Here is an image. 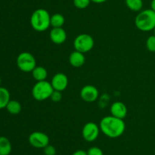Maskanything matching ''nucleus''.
<instances>
[{
	"label": "nucleus",
	"instance_id": "nucleus-5",
	"mask_svg": "<svg viewBox=\"0 0 155 155\" xmlns=\"http://www.w3.org/2000/svg\"><path fill=\"white\" fill-rule=\"evenodd\" d=\"M17 65L24 72H32L36 66V61L32 53L29 52L21 53L17 57Z\"/></svg>",
	"mask_w": 155,
	"mask_h": 155
},
{
	"label": "nucleus",
	"instance_id": "nucleus-28",
	"mask_svg": "<svg viewBox=\"0 0 155 155\" xmlns=\"http://www.w3.org/2000/svg\"><path fill=\"white\" fill-rule=\"evenodd\" d=\"M1 82H2V80H1V77H0V84H1Z\"/></svg>",
	"mask_w": 155,
	"mask_h": 155
},
{
	"label": "nucleus",
	"instance_id": "nucleus-20",
	"mask_svg": "<svg viewBox=\"0 0 155 155\" xmlns=\"http://www.w3.org/2000/svg\"><path fill=\"white\" fill-rule=\"evenodd\" d=\"M146 47L148 51L154 53L155 52V35L148 36L146 40Z\"/></svg>",
	"mask_w": 155,
	"mask_h": 155
},
{
	"label": "nucleus",
	"instance_id": "nucleus-26",
	"mask_svg": "<svg viewBox=\"0 0 155 155\" xmlns=\"http://www.w3.org/2000/svg\"><path fill=\"white\" fill-rule=\"evenodd\" d=\"M107 0H91V2H92L94 3H96V4H101V3L105 2Z\"/></svg>",
	"mask_w": 155,
	"mask_h": 155
},
{
	"label": "nucleus",
	"instance_id": "nucleus-17",
	"mask_svg": "<svg viewBox=\"0 0 155 155\" xmlns=\"http://www.w3.org/2000/svg\"><path fill=\"white\" fill-rule=\"evenodd\" d=\"M5 108L8 112L12 115H17V114L20 113V112L21 111V103L18 100H11Z\"/></svg>",
	"mask_w": 155,
	"mask_h": 155
},
{
	"label": "nucleus",
	"instance_id": "nucleus-15",
	"mask_svg": "<svg viewBox=\"0 0 155 155\" xmlns=\"http://www.w3.org/2000/svg\"><path fill=\"white\" fill-rule=\"evenodd\" d=\"M12 152V144L8 138L0 136V155H9Z\"/></svg>",
	"mask_w": 155,
	"mask_h": 155
},
{
	"label": "nucleus",
	"instance_id": "nucleus-7",
	"mask_svg": "<svg viewBox=\"0 0 155 155\" xmlns=\"http://www.w3.org/2000/svg\"><path fill=\"white\" fill-rule=\"evenodd\" d=\"M29 143L36 148H44L49 144V138L45 133L42 132H33L29 135Z\"/></svg>",
	"mask_w": 155,
	"mask_h": 155
},
{
	"label": "nucleus",
	"instance_id": "nucleus-25",
	"mask_svg": "<svg viewBox=\"0 0 155 155\" xmlns=\"http://www.w3.org/2000/svg\"><path fill=\"white\" fill-rule=\"evenodd\" d=\"M72 155H87V152L83 150H77L74 152Z\"/></svg>",
	"mask_w": 155,
	"mask_h": 155
},
{
	"label": "nucleus",
	"instance_id": "nucleus-4",
	"mask_svg": "<svg viewBox=\"0 0 155 155\" xmlns=\"http://www.w3.org/2000/svg\"><path fill=\"white\" fill-rule=\"evenodd\" d=\"M53 89L51 82L45 81H37L32 88V96L35 100L42 101L50 98L52 94Z\"/></svg>",
	"mask_w": 155,
	"mask_h": 155
},
{
	"label": "nucleus",
	"instance_id": "nucleus-24",
	"mask_svg": "<svg viewBox=\"0 0 155 155\" xmlns=\"http://www.w3.org/2000/svg\"><path fill=\"white\" fill-rule=\"evenodd\" d=\"M44 153L45 155H55L56 154V149L54 146L52 145H47L46 147H44Z\"/></svg>",
	"mask_w": 155,
	"mask_h": 155
},
{
	"label": "nucleus",
	"instance_id": "nucleus-21",
	"mask_svg": "<svg viewBox=\"0 0 155 155\" xmlns=\"http://www.w3.org/2000/svg\"><path fill=\"white\" fill-rule=\"evenodd\" d=\"M91 0H74V5L79 9H86L89 5Z\"/></svg>",
	"mask_w": 155,
	"mask_h": 155
},
{
	"label": "nucleus",
	"instance_id": "nucleus-8",
	"mask_svg": "<svg viewBox=\"0 0 155 155\" xmlns=\"http://www.w3.org/2000/svg\"><path fill=\"white\" fill-rule=\"evenodd\" d=\"M99 126L93 122H89L84 125L82 130V135L85 141L92 142L98 138L100 132Z\"/></svg>",
	"mask_w": 155,
	"mask_h": 155
},
{
	"label": "nucleus",
	"instance_id": "nucleus-1",
	"mask_svg": "<svg viewBox=\"0 0 155 155\" xmlns=\"http://www.w3.org/2000/svg\"><path fill=\"white\" fill-rule=\"evenodd\" d=\"M99 127L103 134L107 137L110 138H117L124 133L126 124L124 119L110 115L101 119Z\"/></svg>",
	"mask_w": 155,
	"mask_h": 155
},
{
	"label": "nucleus",
	"instance_id": "nucleus-11",
	"mask_svg": "<svg viewBox=\"0 0 155 155\" xmlns=\"http://www.w3.org/2000/svg\"><path fill=\"white\" fill-rule=\"evenodd\" d=\"M51 42L57 45H61L66 41L67 33L63 27H52L49 33Z\"/></svg>",
	"mask_w": 155,
	"mask_h": 155
},
{
	"label": "nucleus",
	"instance_id": "nucleus-9",
	"mask_svg": "<svg viewBox=\"0 0 155 155\" xmlns=\"http://www.w3.org/2000/svg\"><path fill=\"white\" fill-rule=\"evenodd\" d=\"M99 92L96 87L91 84L85 85L80 91V97L87 103H92L98 99Z\"/></svg>",
	"mask_w": 155,
	"mask_h": 155
},
{
	"label": "nucleus",
	"instance_id": "nucleus-16",
	"mask_svg": "<svg viewBox=\"0 0 155 155\" xmlns=\"http://www.w3.org/2000/svg\"><path fill=\"white\" fill-rule=\"evenodd\" d=\"M10 100V93L8 90L3 87H0V109L5 108Z\"/></svg>",
	"mask_w": 155,
	"mask_h": 155
},
{
	"label": "nucleus",
	"instance_id": "nucleus-6",
	"mask_svg": "<svg viewBox=\"0 0 155 155\" xmlns=\"http://www.w3.org/2000/svg\"><path fill=\"white\" fill-rule=\"evenodd\" d=\"M94 40L88 33H81L76 36L74 40V47L75 50L82 53H86L92 50L94 46Z\"/></svg>",
	"mask_w": 155,
	"mask_h": 155
},
{
	"label": "nucleus",
	"instance_id": "nucleus-22",
	"mask_svg": "<svg viewBox=\"0 0 155 155\" xmlns=\"http://www.w3.org/2000/svg\"><path fill=\"white\" fill-rule=\"evenodd\" d=\"M62 98V94L61 91H55L54 90L51 94V97H50V99L52 100L53 102H55V103H58V102H60Z\"/></svg>",
	"mask_w": 155,
	"mask_h": 155
},
{
	"label": "nucleus",
	"instance_id": "nucleus-14",
	"mask_svg": "<svg viewBox=\"0 0 155 155\" xmlns=\"http://www.w3.org/2000/svg\"><path fill=\"white\" fill-rule=\"evenodd\" d=\"M32 75L36 81H42L46 80L47 76H48V71L44 67L36 66L34 69L32 71Z\"/></svg>",
	"mask_w": 155,
	"mask_h": 155
},
{
	"label": "nucleus",
	"instance_id": "nucleus-3",
	"mask_svg": "<svg viewBox=\"0 0 155 155\" xmlns=\"http://www.w3.org/2000/svg\"><path fill=\"white\" fill-rule=\"evenodd\" d=\"M135 24L141 31L149 32L154 30L155 27V12L151 9L141 11L135 18Z\"/></svg>",
	"mask_w": 155,
	"mask_h": 155
},
{
	"label": "nucleus",
	"instance_id": "nucleus-13",
	"mask_svg": "<svg viewBox=\"0 0 155 155\" xmlns=\"http://www.w3.org/2000/svg\"><path fill=\"white\" fill-rule=\"evenodd\" d=\"M86 58H85L84 53L74 50V52L70 54L69 62L74 68H80L82 67L85 63Z\"/></svg>",
	"mask_w": 155,
	"mask_h": 155
},
{
	"label": "nucleus",
	"instance_id": "nucleus-18",
	"mask_svg": "<svg viewBox=\"0 0 155 155\" xmlns=\"http://www.w3.org/2000/svg\"><path fill=\"white\" fill-rule=\"evenodd\" d=\"M51 26L52 27H62L64 24L65 18L61 14L56 13L51 16Z\"/></svg>",
	"mask_w": 155,
	"mask_h": 155
},
{
	"label": "nucleus",
	"instance_id": "nucleus-23",
	"mask_svg": "<svg viewBox=\"0 0 155 155\" xmlns=\"http://www.w3.org/2000/svg\"><path fill=\"white\" fill-rule=\"evenodd\" d=\"M87 155H104L103 151L100 147H92L87 150Z\"/></svg>",
	"mask_w": 155,
	"mask_h": 155
},
{
	"label": "nucleus",
	"instance_id": "nucleus-12",
	"mask_svg": "<svg viewBox=\"0 0 155 155\" xmlns=\"http://www.w3.org/2000/svg\"><path fill=\"white\" fill-rule=\"evenodd\" d=\"M110 114L113 116L124 119L127 115V107L123 102H114L110 106Z\"/></svg>",
	"mask_w": 155,
	"mask_h": 155
},
{
	"label": "nucleus",
	"instance_id": "nucleus-29",
	"mask_svg": "<svg viewBox=\"0 0 155 155\" xmlns=\"http://www.w3.org/2000/svg\"><path fill=\"white\" fill-rule=\"evenodd\" d=\"M154 35H155V27H154Z\"/></svg>",
	"mask_w": 155,
	"mask_h": 155
},
{
	"label": "nucleus",
	"instance_id": "nucleus-19",
	"mask_svg": "<svg viewBox=\"0 0 155 155\" xmlns=\"http://www.w3.org/2000/svg\"><path fill=\"white\" fill-rule=\"evenodd\" d=\"M125 3L128 9L133 12H140L143 7L142 0H125Z\"/></svg>",
	"mask_w": 155,
	"mask_h": 155
},
{
	"label": "nucleus",
	"instance_id": "nucleus-2",
	"mask_svg": "<svg viewBox=\"0 0 155 155\" xmlns=\"http://www.w3.org/2000/svg\"><path fill=\"white\" fill-rule=\"evenodd\" d=\"M51 15L44 9H38L30 16V25L33 30L38 32H44L51 26Z\"/></svg>",
	"mask_w": 155,
	"mask_h": 155
},
{
	"label": "nucleus",
	"instance_id": "nucleus-27",
	"mask_svg": "<svg viewBox=\"0 0 155 155\" xmlns=\"http://www.w3.org/2000/svg\"><path fill=\"white\" fill-rule=\"evenodd\" d=\"M151 9L155 12V0H151Z\"/></svg>",
	"mask_w": 155,
	"mask_h": 155
},
{
	"label": "nucleus",
	"instance_id": "nucleus-10",
	"mask_svg": "<svg viewBox=\"0 0 155 155\" xmlns=\"http://www.w3.org/2000/svg\"><path fill=\"white\" fill-rule=\"evenodd\" d=\"M51 84L53 89L62 92L68 85V76L62 72L56 73L51 78Z\"/></svg>",
	"mask_w": 155,
	"mask_h": 155
}]
</instances>
